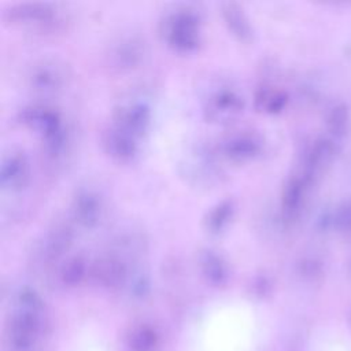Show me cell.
Segmentation results:
<instances>
[{"label": "cell", "instance_id": "6da1fadb", "mask_svg": "<svg viewBox=\"0 0 351 351\" xmlns=\"http://www.w3.org/2000/svg\"><path fill=\"white\" fill-rule=\"evenodd\" d=\"M200 16L191 7L176 8L165 15L160 33L166 43L178 52H191L200 43Z\"/></svg>", "mask_w": 351, "mask_h": 351}, {"label": "cell", "instance_id": "7a4b0ae2", "mask_svg": "<svg viewBox=\"0 0 351 351\" xmlns=\"http://www.w3.org/2000/svg\"><path fill=\"white\" fill-rule=\"evenodd\" d=\"M43 328V313L15 310L10 322L8 340L15 351H29Z\"/></svg>", "mask_w": 351, "mask_h": 351}, {"label": "cell", "instance_id": "3957f363", "mask_svg": "<svg viewBox=\"0 0 351 351\" xmlns=\"http://www.w3.org/2000/svg\"><path fill=\"white\" fill-rule=\"evenodd\" d=\"M4 18L12 23L34 25L38 27L51 26L56 23L58 11L51 3L43 1H25L10 5L4 11Z\"/></svg>", "mask_w": 351, "mask_h": 351}, {"label": "cell", "instance_id": "277c9868", "mask_svg": "<svg viewBox=\"0 0 351 351\" xmlns=\"http://www.w3.org/2000/svg\"><path fill=\"white\" fill-rule=\"evenodd\" d=\"M313 182L314 178L308 177L300 170L293 173L285 182L281 195V213L287 222L295 221L300 215Z\"/></svg>", "mask_w": 351, "mask_h": 351}, {"label": "cell", "instance_id": "5b68a950", "mask_svg": "<svg viewBox=\"0 0 351 351\" xmlns=\"http://www.w3.org/2000/svg\"><path fill=\"white\" fill-rule=\"evenodd\" d=\"M112 118V125L138 138L149 128L151 110L145 103L133 100L118 106L114 111Z\"/></svg>", "mask_w": 351, "mask_h": 351}, {"label": "cell", "instance_id": "8992f818", "mask_svg": "<svg viewBox=\"0 0 351 351\" xmlns=\"http://www.w3.org/2000/svg\"><path fill=\"white\" fill-rule=\"evenodd\" d=\"M244 107L243 97L233 89L222 88L207 99L204 112L213 122H228L236 118Z\"/></svg>", "mask_w": 351, "mask_h": 351}, {"label": "cell", "instance_id": "52a82bcc", "mask_svg": "<svg viewBox=\"0 0 351 351\" xmlns=\"http://www.w3.org/2000/svg\"><path fill=\"white\" fill-rule=\"evenodd\" d=\"M263 148L262 137L255 132H237L225 137L219 143V151L223 156L241 162L250 160L261 154Z\"/></svg>", "mask_w": 351, "mask_h": 351}, {"label": "cell", "instance_id": "ba28073f", "mask_svg": "<svg viewBox=\"0 0 351 351\" xmlns=\"http://www.w3.org/2000/svg\"><path fill=\"white\" fill-rule=\"evenodd\" d=\"M90 276L103 288H118L128 278V266L121 256L106 254L93 262Z\"/></svg>", "mask_w": 351, "mask_h": 351}, {"label": "cell", "instance_id": "9c48e42d", "mask_svg": "<svg viewBox=\"0 0 351 351\" xmlns=\"http://www.w3.org/2000/svg\"><path fill=\"white\" fill-rule=\"evenodd\" d=\"M103 203L101 197L92 189H80L73 197L71 215L75 223L90 229L97 225L101 218Z\"/></svg>", "mask_w": 351, "mask_h": 351}, {"label": "cell", "instance_id": "30bf717a", "mask_svg": "<svg viewBox=\"0 0 351 351\" xmlns=\"http://www.w3.org/2000/svg\"><path fill=\"white\" fill-rule=\"evenodd\" d=\"M18 119L23 125L38 132L41 137L52 132H56L58 129L64 126L58 111L40 104L26 106L22 110H19Z\"/></svg>", "mask_w": 351, "mask_h": 351}, {"label": "cell", "instance_id": "8fae6325", "mask_svg": "<svg viewBox=\"0 0 351 351\" xmlns=\"http://www.w3.org/2000/svg\"><path fill=\"white\" fill-rule=\"evenodd\" d=\"M101 145L107 155L119 162L132 160L137 154V138L115 125L103 133Z\"/></svg>", "mask_w": 351, "mask_h": 351}, {"label": "cell", "instance_id": "7c38bea8", "mask_svg": "<svg viewBox=\"0 0 351 351\" xmlns=\"http://www.w3.org/2000/svg\"><path fill=\"white\" fill-rule=\"evenodd\" d=\"M64 70L56 62H41L36 64L27 80L29 86L38 93H52L62 88L64 84Z\"/></svg>", "mask_w": 351, "mask_h": 351}, {"label": "cell", "instance_id": "4fadbf2b", "mask_svg": "<svg viewBox=\"0 0 351 351\" xmlns=\"http://www.w3.org/2000/svg\"><path fill=\"white\" fill-rule=\"evenodd\" d=\"M30 167L23 152H11L3 158L0 166V184L7 189H21L29 181Z\"/></svg>", "mask_w": 351, "mask_h": 351}, {"label": "cell", "instance_id": "5bb4252c", "mask_svg": "<svg viewBox=\"0 0 351 351\" xmlns=\"http://www.w3.org/2000/svg\"><path fill=\"white\" fill-rule=\"evenodd\" d=\"M74 232L69 223H58L49 229L40 245V255L44 261L52 262L69 251L73 244Z\"/></svg>", "mask_w": 351, "mask_h": 351}, {"label": "cell", "instance_id": "9a60e30c", "mask_svg": "<svg viewBox=\"0 0 351 351\" xmlns=\"http://www.w3.org/2000/svg\"><path fill=\"white\" fill-rule=\"evenodd\" d=\"M199 266L204 278L215 285H223L229 278L228 265L221 255L210 248H204L199 254Z\"/></svg>", "mask_w": 351, "mask_h": 351}, {"label": "cell", "instance_id": "2e32d148", "mask_svg": "<svg viewBox=\"0 0 351 351\" xmlns=\"http://www.w3.org/2000/svg\"><path fill=\"white\" fill-rule=\"evenodd\" d=\"M222 18L234 37L240 41H250L252 37V26L243 8L236 3H222Z\"/></svg>", "mask_w": 351, "mask_h": 351}, {"label": "cell", "instance_id": "e0dca14e", "mask_svg": "<svg viewBox=\"0 0 351 351\" xmlns=\"http://www.w3.org/2000/svg\"><path fill=\"white\" fill-rule=\"evenodd\" d=\"M112 62L119 69H132L137 66L144 56V43L137 37L121 40L112 51Z\"/></svg>", "mask_w": 351, "mask_h": 351}, {"label": "cell", "instance_id": "ac0fdd59", "mask_svg": "<svg viewBox=\"0 0 351 351\" xmlns=\"http://www.w3.org/2000/svg\"><path fill=\"white\" fill-rule=\"evenodd\" d=\"M88 271L89 266L85 256L73 255L63 261V263L59 266L58 277L63 285L75 287L84 281Z\"/></svg>", "mask_w": 351, "mask_h": 351}, {"label": "cell", "instance_id": "d6986e66", "mask_svg": "<svg viewBox=\"0 0 351 351\" xmlns=\"http://www.w3.org/2000/svg\"><path fill=\"white\" fill-rule=\"evenodd\" d=\"M233 211H234V204H233L232 200L225 199V200L219 202L217 206H214L208 211V214L204 219L206 229L211 233L221 232L228 225V222L230 221V218L233 215Z\"/></svg>", "mask_w": 351, "mask_h": 351}, {"label": "cell", "instance_id": "ffe728a7", "mask_svg": "<svg viewBox=\"0 0 351 351\" xmlns=\"http://www.w3.org/2000/svg\"><path fill=\"white\" fill-rule=\"evenodd\" d=\"M287 96L281 90L263 88L255 93V106L266 112H278L284 108Z\"/></svg>", "mask_w": 351, "mask_h": 351}, {"label": "cell", "instance_id": "44dd1931", "mask_svg": "<svg viewBox=\"0 0 351 351\" xmlns=\"http://www.w3.org/2000/svg\"><path fill=\"white\" fill-rule=\"evenodd\" d=\"M158 344V335L148 325L137 326L129 336L132 351H154Z\"/></svg>", "mask_w": 351, "mask_h": 351}, {"label": "cell", "instance_id": "7402d4cb", "mask_svg": "<svg viewBox=\"0 0 351 351\" xmlns=\"http://www.w3.org/2000/svg\"><path fill=\"white\" fill-rule=\"evenodd\" d=\"M15 310L43 313L44 302H43L41 296L34 289L23 287L15 295Z\"/></svg>", "mask_w": 351, "mask_h": 351}, {"label": "cell", "instance_id": "603a6c76", "mask_svg": "<svg viewBox=\"0 0 351 351\" xmlns=\"http://www.w3.org/2000/svg\"><path fill=\"white\" fill-rule=\"evenodd\" d=\"M336 226L351 236V203L344 204L335 215Z\"/></svg>", "mask_w": 351, "mask_h": 351}, {"label": "cell", "instance_id": "cb8c5ba5", "mask_svg": "<svg viewBox=\"0 0 351 351\" xmlns=\"http://www.w3.org/2000/svg\"><path fill=\"white\" fill-rule=\"evenodd\" d=\"M346 123H347V117H346L344 111L340 110V108H336V110L333 111L330 119H329V125H330V128H332V132L336 133V134H339V133L344 129Z\"/></svg>", "mask_w": 351, "mask_h": 351}, {"label": "cell", "instance_id": "d4e9b609", "mask_svg": "<svg viewBox=\"0 0 351 351\" xmlns=\"http://www.w3.org/2000/svg\"><path fill=\"white\" fill-rule=\"evenodd\" d=\"M149 289V282L145 276H138L132 281V291L136 296H144Z\"/></svg>", "mask_w": 351, "mask_h": 351}]
</instances>
